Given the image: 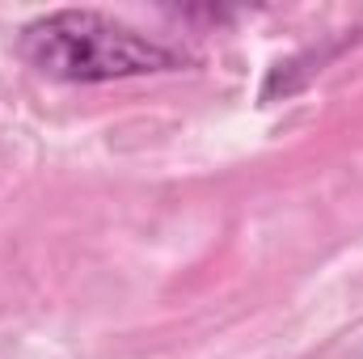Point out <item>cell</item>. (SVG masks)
<instances>
[{"label":"cell","mask_w":363,"mask_h":359,"mask_svg":"<svg viewBox=\"0 0 363 359\" xmlns=\"http://www.w3.org/2000/svg\"><path fill=\"white\" fill-rule=\"evenodd\" d=\"M21 55L38 72L64 81H110L135 72H165L178 64V51L93 9H64L30 21L21 34Z\"/></svg>","instance_id":"1"}]
</instances>
